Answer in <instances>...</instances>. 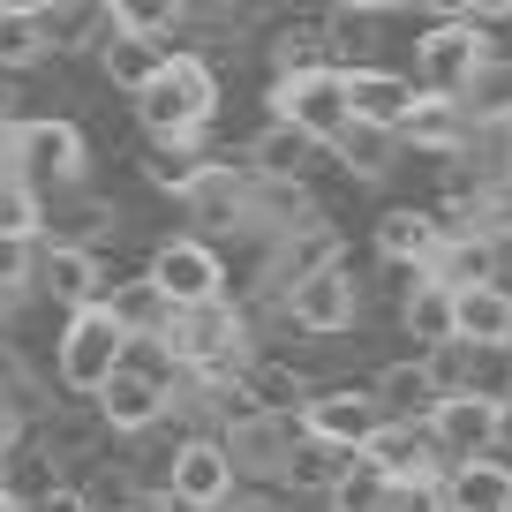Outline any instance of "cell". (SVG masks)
I'll list each match as a JSON object with an SVG mask.
<instances>
[{
    "instance_id": "obj_1",
    "label": "cell",
    "mask_w": 512,
    "mask_h": 512,
    "mask_svg": "<svg viewBox=\"0 0 512 512\" xmlns=\"http://www.w3.org/2000/svg\"><path fill=\"white\" fill-rule=\"evenodd\" d=\"M226 106V83L204 53H174V61L151 76V91L136 98V121H144L151 144H204L211 121Z\"/></svg>"
},
{
    "instance_id": "obj_2",
    "label": "cell",
    "mask_w": 512,
    "mask_h": 512,
    "mask_svg": "<svg viewBox=\"0 0 512 512\" xmlns=\"http://www.w3.org/2000/svg\"><path fill=\"white\" fill-rule=\"evenodd\" d=\"M159 354L174 362V377H241L256 362L249 354V317L234 302H204V309H174L159 332Z\"/></svg>"
},
{
    "instance_id": "obj_3",
    "label": "cell",
    "mask_w": 512,
    "mask_h": 512,
    "mask_svg": "<svg viewBox=\"0 0 512 512\" xmlns=\"http://www.w3.org/2000/svg\"><path fill=\"white\" fill-rule=\"evenodd\" d=\"M490 61H497L490 31H475V23H460V16H430V31L415 38V91L460 106Z\"/></svg>"
},
{
    "instance_id": "obj_4",
    "label": "cell",
    "mask_w": 512,
    "mask_h": 512,
    "mask_svg": "<svg viewBox=\"0 0 512 512\" xmlns=\"http://www.w3.org/2000/svg\"><path fill=\"white\" fill-rule=\"evenodd\" d=\"M83 174H91V144H83V128L61 121V113H46V121H23L16 128V181L31 196H76Z\"/></svg>"
},
{
    "instance_id": "obj_5",
    "label": "cell",
    "mask_w": 512,
    "mask_h": 512,
    "mask_svg": "<svg viewBox=\"0 0 512 512\" xmlns=\"http://www.w3.org/2000/svg\"><path fill=\"white\" fill-rule=\"evenodd\" d=\"M128 347H136V339L113 324V309H83V317H68V324H61V339H53V369H61L68 392L98 400V392L121 377Z\"/></svg>"
},
{
    "instance_id": "obj_6",
    "label": "cell",
    "mask_w": 512,
    "mask_h": 512,
    "mask_svg": "<svg viewBox=\"0 0 512 512\" xmlns=\"http://www.w3.org/2000/svg\"><path fill=\"white\" fill-rule=\"evenodd\" d=\"M144 279L166 294V309L234 302V294H226V256L211 249V241H196V234H174V241H159V249H151V264H144Z\"/></svg>"
},
{
    "instance_id": "obj_7",
    "label": "cell",
    "mask_w": 512,
    "mask_h": 512,
    "mask_svg": "<svg viewBox=\"0 0 512 512\" xmlns=\"http://www.w3.org/2000/svg\"><path fill=\"white\" fill-rule=\"evenodd\" d=\"M272 121H279V128H302L309 144L332 151L339 136L354 128L347 68H324V76H302V83H272Z\"/></svg>"
},
{
    "instance_id": "obj_8",
    "label": "cell",
    "mask_w": 512,
    "mask_h": 512,
    "mask_svg": "<svg viewBox=\"0 0 512 512\" xmlns=\"http://www.w3.org/2000/svg\"><path fill=\"white\" fill-rule=\"evenodd\" d=\"M159 490L174 497V512H226L241 497V475H234V460H226L219 437H189V445L174 452V467H166Z\"/></svg>"
},
{
    "instance_id": "obj_9",
    "label": "cell",
    "mask_w": 512,
    "mask_h": 512,
    "mask_svg": "<svg viewBox=\"0 0 512 512\" xmlns=\"http://www.w3.org/2000/svg\"><path fill=\"white\" fill-rule=\"evenodd\" d=\"M377 430H384V407H377L369 384H332V392H317V400L302 407V437L339 445V452H354V460L377 445Z\"/></svg>"
},
{
    "instance_id": "obj_10",
    "label": "cell",
    "mask_w": 512,
    "mask_h": 512,
    "mask_svg": "<svg viewBox=\"0 0 512 512\" xmlns=\"http://www.w3.org/2000/svg\"><path fill=\"white\" fill-rule=\"evenodd\" d=\"M505 415H512L505 400H482V392H445L430 437H437V452H445L452 467H467V460H490V452L505 445Z\"/></svg>"
},
{
    "instance_id": "obj_11",
    "label": "cell",
    "mask_w": 512,
    "mask_h": 512,
    "mask_svg": "<svg viewBox=\"0 0 512 512\" xmlns=\"http://www.w3.org/2000/svg\"><path fill=\"white\" fill-rule=\"evenodd\" d=\"M38 287H46L68 317H83V309H106V294L121 287V279H113L91 249H61V241H46V249H38Z\"/></svg>"
},
{
    "instance_id": "obj_12",
    "label": "cell",
    "mask_w": 512,
    "mask_h": 512,
    "mask_svg": "<svg viewBox=\"0 0 512 512\" xmlns=\"http://www.w3.org/2000/svg\"><path fill=\"white\" fill-rule=\"evenodd\" d=\"M287 317L302 324L309 339H347L354 317H362V294H354V272L339 264V272H317L302 279V287L287 294Z\"/></svg>"
},
{
    "instance_id": "obj_13",
    "label": "cell",
    "mask_w": 512,
    "mask_h": 512,
    "mask_svg": "<svg viewBox=\"0 0 512 512\" xmlns=\"http://www.w3.org/2000/svg\"><path fill=\"white\" fill-rule=\"evenodd\" d=\"M362 460L384 467V482H452V460L437 452L430 422H384Z\"/></svg>"
},
{
    "instance_id": "obj_14",
    "label": "cell",
    "mask_w": 512,
    "mask_h": 512,
    "mask_svg": "<svg viewBox=\"0 0 512 512\" xmlns=\"http://www.w3.org/2000/svg\"><path fill=\"white\" fill-rule=\"evenodd\" d=\"M189 234L211 241V249H219L226 234H249V174H241V159H226V166L204 174V189L189 196Z\"/></svg>"
},
{
    "instance_id": "obj_15",
    "label": "cell",
    "mask_w": 512,
    "mask_h": 512,
    "mask_svg": "<svg viewBox=\"0 0 512 512\" xmlns=\"http://www.w3.org/2000/svg\"><path fill=\"white\" fill-rule=\"evenodd\" d=\"M392 136H400V151H422V159H475V121L452 98H415V113Z\"/></svg>"
},
{
    "instance_id": "obj_16",
    "label": "cell",
    "mask_w": 512,
    "mask_h": 512,
    "mask_svg": "<svg viewBox=\"0 0 512 512\" xmlns=\"http://www.w3.org/2000/svg\"><path fill=\"white\" fill-rule=\"evenodd\" d=\"M437 249H445V226H437V211H422V204H392V211L377 219V256H384V264H407V272L430 279Z\"/></svg>"
},
{
    "instance_id": "obj_17",
    "label": "cell",
    "mask_w": 512,
    "mask_h": 512,
    "mask_svg": "<svg viewBox=\"0 0 512 512\" xmlns=\"http://www.w3.org/2000/svg\"><path fill=\"white\" fill-rule=\"evenodd\" d=\"M219 445H226V460H234V475H279V467H287V452L302 445V422H287V415H249V422H234Z\"/></svg>"
},
{
    "instance_id": "obj_18",
    "label": "cell",
    "mask_w": 512,
    "mask_h": 512,
    "mask_svg": "<svg viewBox=\"0 0 512 512\" xmlns=\"http://www.w3.org/2000/svg\"><path fill=\"white\" fill-rule=\"evenodd\" d=\"M317 196H309V181H256L249 174V234H264V249L287 234H302V226H317Z\"/></svg>"
},
{
    "instance_id": "obj_19",
    "label": "cell",
    "mask_w": 512,
    "mask_h": 512,
    "mask_svg": "<svg viewBox=\"0 0 512 512\" xmlns=\"http://www.w3.org/2000/svg\"><path fill=\"white\" fill-rule=\"evenodd\" d=\"M415 76H400V68H347V106H354V121H369V128H400L407 113H415Z\"/></svg>"
},
{
    "instance_id": "obj_20",
    "label": "cell",
    "mask_w": 512,
    "mask_h": 512,
    "mask_svg": "<svg viewBox=\"0 0 512 512\" xmlns=\"http://www.w3.org/2000/svg\"><path fill=\"white\" fill-rule=\"evenodd\" d=\"M369 392H377L384 422H437V407H445L430 362H384L377 377H369Z\"/></svg>"
},
{
    "instance_id": "obj_21",
    "label": "cell",
    "mask_w": 512,
    "mask_h": 512,
    "mask_svg": "<svg viewBox=\"0 0 512 512\" xmlns=\"http://www.w3.org/2000/svg\"><path fill=\"white\" fill-rule=\"evenodd\" d=\"M226 159H241V151H204V144H151L144 151V181L159 196H181L189 204L196 189H204V174L211 166H226Z\"/></svg>"
},
{
    "instance_id": "obj_22",
    "label": "cell",
    "mask_w": 512,
    "mask_h": 512,
    "mask_svg": "<svg viewBox=\"0 0 512 512\" xmlns=\"http://www.w3.org/2000/svg\"><path fill=\"white\" fill-rule=\"evenodd\" d=\"M445 512H512V460H505V452L452 467V482H445Z\"/></svg>"
},
{
    "instance_id": "obj_23",
    "label": "cell",
    "mask_w": 512,
    "mask_h": 512,
    "mask_svg": "<svg viewBox=\"0 0 512 512\" xmlns=\"http://www.w3.org/2000/svg\"><path fill=\"white\" fill-rule=\"evenodd\" d=\"M113 226H121V211H113L106 196L76 189V196H53V204H46V234L61 241V249H91L98 256V241H106Z\"/></svg>"
},
{
    "instance_id": "obj_24",
    "label": "cell",
    "mask_w": 512,
    "mask_h": 512,
    "mask_svg": "<svg viewBox=\"0 0 512 512\" xmlns=\"http://www.w3.org/2000/svg\"><path fill=\"white\" fill-rule=\"evenodd\" d=\"M452 317H460V347H505L512 354V287H475L452 294Z\"/></svg>"
},
{
    "instance_id": "obj_25",
    "label": "cell",
    "mask_w": 512,
    "mask_h": 512,
    "mask_svg": "<svg viewBox=\"0 0 512 512\" xmlns=\"http://www.w3.org/2000/svg\"><path fill=\"white\" fill-rule=\"evenodd\" d=\"M309 136L302 128H256L249 144H241V174H256V181H302V166H309Z\"/></svg>"
},
{
    "instance_id": "obj_26",
    "label": "cell",
    "mask_w": 512,
    "mask_h": 512,
    "mask_svg": "<svg viewBox=\"0 0 512 512\" xmlns=\"http://www.w3.org/2000/svg\"><path fill=\"white\" fill-rule=\"evenodd\" d=\"M332 61V31H324V16L309 23H287V31L272 38V83H302V76H324Z\"/></svg>"
},
{
    "instance_id": "obj_27",
    "label": "cell",
    "mask_w": 512,
    "mask_h": 512,
    "mask_svg": "<svg viewBox=\"0 0 512 512\" xmlns=\"http://www.w3.org/2000/svg\"><path fill=\"white\" fill-rule=\"evenodd\" d=\"M241 384H249L256 415H287V422H302V407L317 400V384H309L294 362H249V369H241Z\"/></svg>"
},
{
    "instance_id": "obj_28",
    "label": "cell",
    "mask_w": 512,
    "mask_h": 512,
    "mask_svg": "<svg viewBox=\"0 0 512 512\" xmlns=\"http://www.w3.org/2000/svg\"><path fill=\"white\" fill-rule=\"evenodd\" d=\"M347 467H354V452H339V445H317V437H302V445L287 452V467H279V482H287L294 497H324V505H332V490L347 482Z\"/></svg>"
},
{
    "instance_id": "obj_29",
    "label": "cell",
    "mask_w": 512,
    "mask_h": 512,
    "mask_svg": "<svg viewBox=\"0 0 512 512\" xmlns=\"http://www.w3.org/2000/svg\"><path fill=\"white\" fill-rule=\"evenodd\" d=\"M430 279L445 294H475V287H497V241H482V234H467V241H445L437 249V264H430Z\"/></svg>"
},
{
    "instance_id": "obj_30",
    "label": "cell",
    "mask_w": 512,
    "mask_h": 512,
    "mask_svg": "<svg viewBox=\"0 0 512 512\" xmlns=\"http://www.w3.org/2000/svg\"><path fill=\"white\" fill-rule=\"evenodd\" d=\"M166 61H174L166 46H151V38H128V31H121L106 53H98V76H106L121 98H144V91H151V76H159Z\"/></svg>"
},
{
    "instance_id": "obj_31",
    "label": "cell",
    "mask_w": 512,
    "mask_h": 512,
    "mask_svg": "<svg viewBox=\"0 0 512 512\" xmlns=\"http://www.w3.org/2000/svg\"><path fill=\"white\" fill-rule=\"evenodd\" d=\"M46 53H53L46 8H16V0H0V68H38Z\"/></svg>"
},
{
    "instance_id": "obj_32",
    "label": "cell",
    "mask_w": 512,
    "mask_h": 512,
    "mask_svg": "<svg viewBox=\"0 0 512 512\" xmlns=\"http://www.w3.org/2000/svg\"><path fill=\"white\" fill-rule=\"evenodd\" d=\"M400 324H407V339H422V347H430V354L460 339V317H452V294L437 287V279H415V294H407Z\"/></svg>"
},
{
    "instance_id": "obj_33",
    "label": "cell",
    "mask_w": 512,
    "mask_h": 512,
    "mask_svg": "<svg viewBox=\"0 0 512 512\" xmlns=\"http://www.w3.org/2000/svg\"><path fill=\"white\" fill-rule=\"evenodd\" d=\"M332 159L347 166L354 181H384L392 166H400V136H392V128H369V121H354L347 136L332 144Z\"/></svg>"
},
{
    "instance_id": "obj_34",
    "label": "cell",
    "mask_w": 512,
    "mask_h": 512,
    "mask_svg": "<svg viewBox=\"0 0 512 512\" xmlns=\"http://www.w3.org/2000/svg\"><path fill=\"white\" fill-rule=\"evenodd\" d=\"M106 309H113V324H121L128 339H159L166 317H174V309H166V294L151 287V279H121V287L106 294Z\"/></svg>"
},
{
    "instance_id": "obj_35",
    "label": "cell",
    "mask_w": 512,
    "mask_h": 512,
    "mask_svg": "<svg viewBox=\"0 0 512 512\" xmlns=\"http://www.w3.org/2000/svg\"><path fill=\"white\" fill-rule=\"evenodd\" d=\"M377 23H384V8H377V0H347V8H324V31H332V61L369 68L362 53L377 46Z\"/></svg>"
},
{
    "instance_id": "obj_36",
    "label": "cell",
    "mask_w": 512,
    "mask_h": 512,
    "mask_svg": "<svg viewBox=\"0 0 512 512\" xmlns=\"http://www.w3.org/2000/svg\"><path fill=\"white\" fill-rule=\"evenodd\" d=\"M0 241H46V196H31L16 174H0Z\"/></svg>"
},
{
    "instance_id": "obj_37",
    "label": "cell",
    "mask_w": 512,
    "mask_h": 512,
    "mask_svg": "<svg viewBox=\"0 0 512 512\" xmlns=\"http://www.w3.org/2000/svg\"><path fill=\"white\" fill-rule=\"evenodd\" d=\"M384 497H392V482H384V467L354 460V467H347V482H339V490H332V512H384Z\"/></svg>"
},
{
    "instance_id": "obj_38",
    "label": "cell",
    "mask_w": 512,
    "mask_h": 512,
    "mask_svg": "<svg viewBox=\"0 0 512 512\" xmlns=\"http://www.w3.org/2000/svg\"><path fill=\"white\" fill-rule=\"evenodd\" d=\"M31 279H38V249H31V241H0V302L16 309Z\"/></svg>"
},
{
    "instance_id": "obj_39",
    "label": "cell",
    "mask_w": 512,
    "mask_h": 512,
    "mask_svg": "<svg viewBox=\"0 0 512 512\" xmlns=\"http://www.w3.org/2000/svg\"><path fill=\"white\" fill-rule=\"evenodd\" d=\"M384 512H445V482H392Z\"/></svg>"
},
{
    "instance_id": "obj_40",
    "label": "cell",
    "mask_w": 512,
    "mask_h": 512,
    "mask_svg": "<svg viewBox=\"0 0 512 512\" xmlns=\"http://www.w3.org/2000/svg\"><path fill=\"white\" fill-rule=\"evenodd\" d=\"M31 512H91V497H83V490H76V482H53V490H46V497H38V505H31Z\"/></svg>"
},
{
    "instance_id": "obj_41",
    "label": "cell",
    "mask_w": 512,
    "mask_h": 512,
    "mask_svg": "<svg viewBox=\"0 0 512 512\" xmlns=\"http://www.w3.org/2000/svg\"><path fill=\"white\" fill-rule=\"evenodd\" d=\"M226 512H279V505H272V497H264V490H249V497H234V505H226Z\"/></svg>"
},
{
    "instance_id": "obj_42",
    "label": "cell",
    "mask_w": 512,
    "mask_h": 512,
    "mask_svg": "<svg viewBox=\"0 0 512 512\" xmlns=\"http://www.w3.org/2000/svg\"><path fill=\"white\" fill-rule=\"evenodd\" d=\"M0 512H31V505H23V497L8 490V482H0Z\"/></svg>"
},
{
    "instance_id": "obj_43",
    "label": "cell",
    "mask_w": 512,
    "mask_h": 512,
    "mask_svg": "<svg viewBox=\"0 0 512 512\" xmlns=\"http://www.w3.org/2000/svg\"><path fill=\"white\" fill-rule=\"evenodd\" d=\"M505 287H512V256H505Z\"/></svg>"
}]
</instances>
